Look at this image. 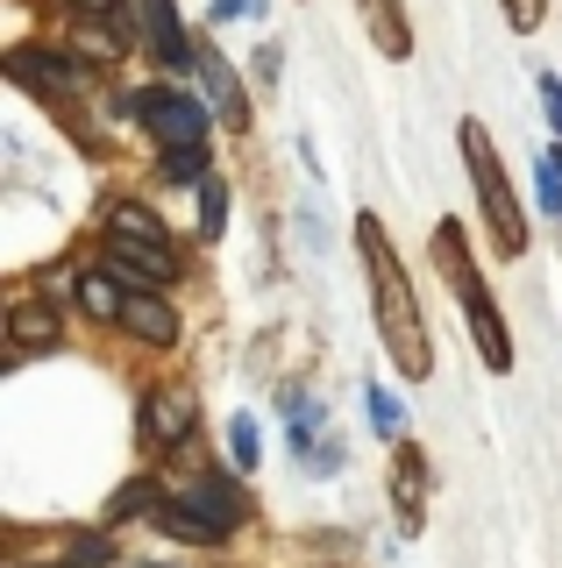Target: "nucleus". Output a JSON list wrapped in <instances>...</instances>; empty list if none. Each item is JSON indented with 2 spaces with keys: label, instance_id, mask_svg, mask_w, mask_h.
I'll return each mask as SVG.
<instances>
[{
  "label": "nucleus",
  "instance_id": "obj_16",
  "mask_svg": "<svg viewBox=\"0 0 562 568\" xmlns=\"http://www.w3.org/2000/svg\"><path fill=\"white\" fill-rule=\"evenodd\" d=\"M108 235H136V242H171V227L157 221L143 200H114L108 206Z\"/></svg>",
  "mask_w": 562,
  "mask_h": 568
},
{
  "label": "nucleus",
  "instance_id": "obj_20",
  "mask_svg": "<svg viewBox=\"0 0 562 568\" xmlns=\"http://www.w3.org/2000/svg\"><path fill=\"white\" fill-rule=\"evenodd\" d=\"M64 561H72V568H108L114 561V540H108V532H79Z\"/></svg>",
  "mask_w": 562,
  "mask_h": 568
},
{
  "label": "nucleus",
  "instance_id": "obj_23",
  "mask_svg": "<svg viewBox=\"0 0 562 568\" xmlns=\"http://www.w3.org/2000/svg\"><path fill=\"white\" fill-rule=\"evenodd\" d=\"M541 206L562 213V164H555V156H541Z\"/></svg>",
  "mask_w": 562,
  "mask_h": 568
},
{
  "label": "nucleus",
  "instance_id": "obj_9",
  "mask_svg": "<svg viewBox=\"0 0 562 568\" xmlns=\"http://www.w3.org/2000/svg\"><path fill=\"white\" fill-rule=\"evenodd\" d=\"M357 8H363V29H371V43L384 58H413V29H407V14H399L392 0H357Z\"/></svg>",
  "mask_w": 562,
  "mask_h": 568
},
{
  "label": "nucleus",
  "instance_id": "obj_19",
  "mask_svg": "<svg viewBox=\"0 0 562 568\" xmlns=\"http://www.w3.org/2000/svg\"><path fill=\"white\" fill-rule=\"evenodd\" d=\"M371 426H378L384 440H399V434H407V413H399V398H392L384 384H371Z\"/></svg>",
  "mask_w": 562,
  "mask_h": 568
},
{
  "label": "nucleus",
  "instance_id": "obj_11",
  "mask_svg": "<svg viewBox=\"0 0 562 568\" xmlns=\"http://www.w3.org/2000/svg\"><path fill=\"white\" fill-rule=\"evenodd\" d=\"M157 532H164V540H185V547H214V540H228L214 519H200V511L179 505V497H164V505H157Z\"/></svg>",
  "mask_w": 562,
  "mask_h": 568
},
{
  "label": "nucleus",
  "instance_id": "obj_26",
  "mask_svg": "<svg viewBox=\"0 0 562 568\" xmlns=\"http://www.w3.org/2000/svg\"><path fill=\"white\" fill-rule=\"evenodd\" d=\"M228 14H263V0H214V22H228Z\"/></svg>",
  "mask_w": 562,
  "mask_h": 568
},
{
  "label": "nucleus",
  "instance_id": "obj_2",
  "mask_svg": "<svg viewBox=\"0 0 562 568\" xmlns=\"http://www.w3.org/2000/svg\"><path fill=\"white\" fill-rule=\"evenodd\" d=\"M463 156H470V178H478V200H484L491 235H499L505 256H520V248H526V213L513 200V185H505V164H499V150H491L484 121H463Z\"/></svg>",
  "mask_w": 562,
  "mask_h": 568
},
{
  "label": "nucleus",
  "instance_id": "obj_7",
  "mask_svg": "<svg viewBox=\"0 0 562 568\" xmlns=\"http://www.w3.org/2000/svg\"><path fill=\"white\" fill-rule=\"evenodd\" d=\"M179 505H192L200 519H214L221 532H235L242 519H250V497H242L235 484H228V476H200L192 490H179Z\"/></svg>",
  "mask_w": 562,
  "mask_h": 568
},
{
  "label": "nucleus",
  "instance_id": "obj_22",
  "mask_svg": "<svg viewBox=\"0 0 562 568\" xmlns=\"http://www.w3.org/2000/svg\"><path fill=\"white\" fill-rule=\"evenodd\" d=\"M307 469L313 476H335L342 469V440H313V448H307Z\"/></svg>",
  "mask_w": 562,
  "mask_h": 568
},
{
  "label": "nucleus",
  "instance_id": "obj_12",
  "mask_svg": "<svg viewBox=\"0 0 562 568\" xmlns=\"http://www.w3.org/2000/svg\"><path fill=\"white\" fill-rule=\"evenodd\" d=\"M72 292H79L86 320H121V306H129V284L114 271H86V277H72Z\"/></svg>",
  "mask_w": 562,
  "mask_h": 568
},
{
  "label": "nucleus",
  "instance_id": "obj_27",
  "mask_svg": "<svg viewBox=\"0 0 562 568\" xmlns=\"http://www.w3.org/2000/svg\"><path fill=\"white\" fill-rule=\"evenodd\" d=\"M64 8H72V14H114L121 0H64Z\"/></svg>",
  "mask_w": 562,
  "mask_h": 568
},
{
  "label": "nucleus",
  "instance_id": "obj_8",
  "mask_svg": "<svg viewBox=\"0 0 562 568\" xmlns=\"http://www.w3.org/2000/svg\"><path fill=\"white\" fill-rule=\"evenodd\" d=\"M192 71L207 79V100H214V114L228 121V129H250V100H242V79H235V71H228L214 50H200V64H192Z\"/></svg>",
  "mask_w": 562,
  "mask_h": 568
},
{
  "label": "nucleus",
  "instance_id": "obj_4",
  "mask_svg": "<svg viewBox=\"0 0 562 568\" xmlns=\"http://www.w3.org/2000/svg\"><path fill=\"white\" fill-rule=\"evenodd\" d=\"M108 271L129 284V292H157V284H179V248H171V242L108 235Z\"/></svg>",
  "mask_w": 562,
  "mask_h": 568
},
{
  "label": "nucleus",
  "instance_id": "obj_1",
  "mask_svg": "<svg viewBox=\"0 0 562 568\" xmlns=\"http://www.w3.org/2000/svg\"><path fill=\"white\" fill-rule=\"evenodd\" d=\"M357 248H363V271H371V298H378V334H384V348H392V363H399V377H428L434 369V355H428V327H420V306H413V284L407 271L392 263V242H384V227L363 213L357 221Z\"/></svg>",
  "mask_w": 562,
  "mask_h": 568
},
{
  "label": "nucleus",
  "instance_id": "obj_10",
  "mask_svg": "<svg viewBox=\"0 0 562 568\" xmlns=\"http://www.w3.org/2000/svg\"><path fill=\"white\" fill-rule=\"evenodd\" d=\"M392 497H399V526H420V505H428V462L420 448H399V469H392Z\"/></svg>",
  "mask_w": 562,
  "mask_h": 568
},
{
  "label": "nucleus",
  "instance_id": "obj_6",
  "mask_svg": "<svg viewBox=\"0 0 562 568\" xmlns=\"http://www.w3.org/2000/svg\"><path fill=\"white\" fill-rule=\"evenodd\" d=\"M121 327H129L143 348H171V342H179V313H171V298H157V292H129Z\"/></svg>",
  "mask_w": 562,
  "mask_h": 568
},
{
  "label": "nucleus",
  "instance_id": "obj_3",
  "mask_svg": "<svg viewBox=\"0 0 562 568\" xmlns=\"http://www.w3.org/2000/svg\"><path fill=\"white\" fill-rule=\"evenodd\" d=\"M129 106H136V121L157 135V150H164V142H200L207 135V106L192 93H179V85H150V93H136Z\"/></svg>",
  "mask_w": 562,
  "mask_h": 568
},
{
  "label": "nucleus",
  "instance_id": "obj_5",
  "mask_svg": "<svg viewBox=\"0 0 562 568\" xmlns=\"http://www.w3.org/2000/svg\"><path fill=\"white\" fill-rule=\"evenodd\" d=\"M192 419H200V413H192L185 390H150V398H143V440H150V448H179V440L192 434Z\"/></svg>",
  "mask_w": 562,
  "mask_h": 568
},
{
  "label": "nucleus",
  "instance_id": "obj_28",
  "mask_svg": "<svg viewBox=\"0 0 562 568\" xmlns=\"http://www.w3.org/2000/svg\"><path fill=\"white\" fill-rule=\"evenodd\" d=\"M549 156H555V164H562V142H555V150H549Z\"/></svg>",
  "mask_w": 562,
  "mask_h": 568
},
{
  "label": "nucleus",
  "instance_id": "obj_18",
  "mask_svg": "<svg viewBox=\"0 0 562 568\" xmlns=\"http://www.w3.org/2000/svg\"><path fill=\"white\" fill-rule=\"evenodd\" d=\"M200 235L207 242L228 235V185H221V178H207V185H200Z\"/></svg>",
  "mask_w": 562,
  "mask_h": 568
},
{
  "label": "nucleus",
  "instance_id": "obj_13",
  "mask_svg": "<svg viewBox=\"0 0 562 568\" xmlns=\"http://www.w3.org/2000/svg\"><path fill=\"white\" fill-rule=\"evenodd\" d=\"M8 334L22 348H50V342H64V327H58V306H43V298H22V306L8 313Z\"/></svg>",
  "mask_w": 562,
  "mask_h": 568
},
{
  "label": "nucleus",
  "instance_id": "obj_25",
  "mask_svg": "<svg viewBox=\"0 0 562 568\" xmlns=\"http://www.w3.org/2000/svg\"><path fill=\"white\" fill-rule=\"evenodd\" d=\"M541 114H549V129H562V79H555V71L541 79Z\"/></svg>",
  "mask_w": 562,
  "mask_h": 568
},
{
  "label": "nucleus",
  "instance_id": "obj_24",
  "mask_svg": "<svg viewBox=\"0 0 562 568\" xmlns=\"http://www.w3.org/2000/svg\"><path fill=\"white\" fill-rule=\"evenodd\" d=\"M505 22H513L520 36H526V29H541V0H505Z\"/></svg>",
  "mask_w": 562,
  "mask_h": 568
},
{
  "label": "nucleus",
  "instance_id": "obj_29",
  "mask_svg": "<svg viewBox=\"0 0 562 568\" xmlns=\"http://www.w3.org/2000/svg\"><path fill=\"white\" fill-rule=\"evenodd\" d=\"M64 568H72V561H64Z\"/></svg>",
  "mask_w": 562,
  "mask_h": 568
},
{
  "label": "nucleus",
  "instance_id": "obj_17",
  "mask_svg": "<svg viewBox=\"0 0 562 568\" xmlns=\"http://www.w3.org/2000/svg\"><path fill=\"white\" fill-rule=\"evenodd\" d=\"M72 43L86 50V64H121V50H129V36H121V29H100L93 14H79V22H72Z\"/></svg>",
  "mask_w": 562,
  "mask_h": 568
},
{
  "label": "nucleus",
  "instance_id": "obj_15",
  "mask_svg": "<svg viewBox=\"0 0 562 568\" xmlns=\"http://www.w3.org/2000/svg\"><path fill=\"white\" fill-rule=\"evenodd\" d=\"M157 178L164 185H207V142H164L157 150Z\"/></svg>",
  "mask_w": 562,
  "mask_h": 568
},
{
  "label": "nucleus",
  "instance_id": "obj_14",
  "mask_svg": "<svg viewBox=\"0 0 562 568\" xmlns=\"http://www.w3.org/2000/svg\"><path fill=\"white\" fill-rule=\"evenodd\" d=\"M157 505H164V490H157V476H129L114 497H108V526H129V519H157Z\"/></svg>",
  "mask_w": 562,
  "mask_h": 568
},
{
  "label": "nucleus",
  "instance_id": "obj_21",
  "mask_svg": "<svg viewBox=\"0 0 562 568\" xmlns=\"http://www.w3.org/2000/svg\"><path fill=\"white\" fill-rule=\"evenodd\" d=\"M228 440H235V469H257V419L250 413L228 426Z\"/></svg>",
  "mask_w": 562,
  "mask_h": 568
}]
</instances>
